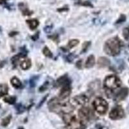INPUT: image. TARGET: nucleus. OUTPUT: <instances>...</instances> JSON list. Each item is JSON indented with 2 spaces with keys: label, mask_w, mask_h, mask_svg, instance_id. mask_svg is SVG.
I'll return each instance as SVG.
<instances>
[{
  "label": "nucleus",
  "mask_w": 129,
  "mask_h": 129,
  "mask_svg": "<svg viewBox=\"0 0 129 129\" xmlns=\"http://www.w3.org/2000/svg\"><path fill=\"white\" fill-rule=\"evenodd\" d=\"M39 35H40V32H36V33L35 34V35L32 36L31 37V38H32V40L36 41V40H37L39 38Z\"/></svg>",
  "instance_id": "obj_38"
},
{
  "label": "nucleus",
  "mask_w": 129,
  "mask_h": 129,
  "mask_svg": "<svg viewBox=\"0 0 129 129\" xmlns=\"http://www.w3.org/2000/svg\"><path fill=\"white\" fill-rule=\"evenodd\" d=\"M78 115L81 120L85 121V123L90 120L93 117V114L90 109L88 107H83L79 110Z\"/></svg>",
  "instance_id": "obj_7"
},
{
  "label": "nucleus",
  "mask_w": 129,
  "mask_h": 129,
  "mask_svg": "<svg viewBox=\"0 0 129 129\" xmlns=\"http://www.w3.org/2000/svg\"><path fill=\"white\" fill-rule=\"evenodd\" d=\"M7 0H0V5L7 4Z\"/></svg>",
  "instance_id": "obj_40"
},
{
  "label": "nucleus",
  "mask_w": 129,
  "mask_h": 129,
  "mask_svg": "<svg viewBox=\"0 0 129 129\" xmlns=\"http://www.w3.org/2000/svg\"><path fill=\"white\" fill-rule=\"evenodd\" d=\"M91 42L90 41H86L83 44V48H82V51H81V53L85 52L87 51L88 48L89 47V46L90 45Z\"/></svg>",
  "instance_id": "obj_30"
},
{
  "label": "nucleus",
  "mask_w": 129,
  "mask_h": 129,
  "mask_svg": "<svg viewBox=\"0 0 129 129\" xmlns=\"http://www.w3.org/2000/svg\"><path fill=\"white\" fill-rule=\"evenodd\" d=\"M62 88L60 91V93L59 94V99L60 100H65L71 94V82L66 83L63 86H62Z\"/></svg>",
  "instance_id": "obj_8"
},
{
  "label": "nucleus",
  "mask_w": 129,
  "mask_h": 129,
  "mask_svg": "<svg viewBox=\"0 0 129 129\" xmlns=\"http://www.w3.org/2000/svg\"><path fill=\"white\" fill-rule=\"evenodd\" d=\"M26 54L23 52H21L19 53V54H18L14 56L13 57L11 58V62H12V64H13L14 68L16 67L17 64H18V62L19 61V59H20L21 57H26Z\"/></svg>",
  "instance_id": "obj_15"
},
{
  "label": "nucleus",
  "mask_w": 129,
  "mask_h": 129,
  "mask_svg": "<svg viewBox=\"0 0 129 129\" xmlns=\"http://www.w3.org/2000/svg\"><path fill=\"white\" fill-rule=\"evenodd\" d=\"M76 67L78 69H81V68H82V60L80 59V60L76 62Z\"/></svg>",
  "instance_id": "obj_37"
},
{
  "label": "nucleus",
  "mask_w": 129,
  "mask_h": 129,
  "mask_svg": "<svg viewBox=\"0 0 129 129\" xmlns=\"http://www.w3.org/2000/svg\"><path fill=\"white\" fill-rule=\"evenodd\" d=\"M15 109L17 111V114H22L25 110V107L21 103H18L15 106Z\"/></svg>",
  "instance_id": "obj_23"
},
{
  "label": "nucleus",
  "mask_w": 129,
  "mask_h": 129,
  "mask_svg": "<svg viewBox=\"0 0 129 129\" xmlns=\"http://www.w3.org/2000/svg\"><path fill=\"white\" fill-rule=\"evenodd\" d=\"M76 4L78 5H80V6L87 7H90V8L94 7V5L92 4V3H90V2H88V1H83V0H78V2L76 3Z\"/></svg>",
  "instance_id": "obj_20"
},
{
  "label": "nucleus",
  "mask_w": 129,
  "mask_h": 129,
  "mask_svg": "<svg viewBox=\"0 0 129 129\" xmlns=\"http://www.w3.org/2000/svg\"><path fill=\"white\" fill-rule=\"evenodd\" d=\"M125 111L120 105L114 107L109 113V118L112 120H119L125 117Z\"/></svg>",
  "instance_id": "obj_6"
},
{
  "label": "nucleus",
  "mask_w": 129,
  "mask_h": 129,
  "mask_svg": "<svg viewBox=\"0 0 129 129\" xmlns=\"http://www.w3.org/2000/svg\"><path fill=\"white\" fill-rule=\"evenodd\" d=\"M69 10V6H67V5H65V6H64L63 7L57 9V11H58V12H67V11H68Z\"/></svg>",
  "instance_id": "obj_35"
},
{
  "label": "nucleus",
  "mask_w": 129,
  "mask_h": 129,
  "mask_svg": "<svg viewBox=\"0 0 129 129\" xmlns=\"http://www.w3.org/2000/svg\"><path fill=\"white\" fill-rule=\"evenodd\" d=\"M95 129H110L109 127L105 125L104 123H98L95 125Z\"/></svg>",
  "instance_id": "obj_29"
},
{
  "label": "nucleus",
  "mask_w": 129,
  "mask_h": 129,
  "mask_svg": "<svg viewBox=\"0 0 129 129\" xmlns=\"http://www.w3.org/2000/svg\"><path fill=\"white\" fill-rule=\"evenodd\" d=\"M43 54L46 56V57H52V53L51 52V51L50 50V49L48 48L47 47H45L43 49Z\"/></svg>",
  "instance_id": "obj_25"
},
{
  "label": "nucleus",
  "mask_w": 129,
  "mask_h": 129,
  "mask_svg": "<svg viewBox=\"0 0 129 129\" xmlns=\"http://www.w3.org/2000/svg\"><path fill=\"white\" fill-rule=\"evenodd\" d=\"M63 119L66 124V129H86V123L76 116L70 114L63 116Z\"/></svg>",
  "instance_id": "obj_3"
},
{
  "label": "nucleus",
  "mask_w": 129,
  "mask_h": 129,
  "mask_svg": "<svg viewBox=\"0 0 129 129\" xmlns=\"http://www.w3.org/2000/svg\"><path fill=\"white\" fill-rule=\"evenodd\" d=\"M72 100H73V101L76 104L83 106L88 103V101H89V99H88V98L86 95L80 94V95H78L76 96H75L72 99Z\"/></svg>",
  "instance_id": "obj_9"
},
{
  "label": "nucleus",
  "mask_w": 129,
  "mask_h": 129,
  "mask_svg": "<svg viewBox=\"0 0 129 129\" xmlns=\"http://www.w3.org/2000/svg\"><path fill=\"white\" fill-rule=\"evenodd\" d=\"M125 21H126V16L124 14H121L120 16V17L118 18V19L116 21V24H121L122 23L125 22Z\"/></svg>",
  "instance_id": "obj_31"
},
{
  "label": "nucleus",
  "mask_w": 129,
  "mask_h": 129,
  "mask_svg": "<svg viewBox=\"0 0 129 129\" xmlns=\"http://www.w3.org/2000/svg\"><path fill=\"white\" fill-rule=\"evenodd\" d=\"M88 87H89L90 91L92 92L95 93L98 92L100 90V81H99L98 79L90 83Z\"/></svg>",
  "instance_id": "obj_12"
},
{
  "label": "nucleus",
  "mask_w": 129,
  "mask_h": 129,
  "mask_svg": "<svg viewBox=\"0 0 129 129\" xmlns=\"http://www.w3.org/2000/svg\"><path fill=\"white\" fill-rule=\"evenodd\" d=\"M3 101L5 103H7L10 105H14L16 101V98L15 96H7L5 98Z\"/></svg>",
  "instance_id": "obj_22"
},
{
  "label": "nucleus",
  "mask_w": 129,
  "mask_h": 129,
  "mask_svg": "<svg viewBox=\"0 0 129 129\" xmlns=\"http://www.w3.org/2000/svg\"><path fill=\"white\" fill-rule=\"evenodd\" d=\"M123 36L126 41H129V26L123 29Z\"/></svg>",
  "instance_id": "obj_28"
},
{
  "label": "nucleus",
  "mask_w": 129,
  "mask_h": 129,
  "mask_svg": "<svg viewBox=\"0 0 129 129\" xmlns=\"http://www.w3.org/2000/svg\"><path fill=\"white\" fill-rule=\"evenodd\" d=\"M98 64L100 68L107 67L110 64V61L105 57H100L98 60Z\"/></svg>",
  "instance_id": "obj_14"
},
{
  "label": "nucleus",
  "mask_w": 129,
  "mask_h": 129,
  "mask_svg": "<svg viewBox=\"0 0 129 129\" xmlns=\"http://www.w3.org/2000/svg\"><path fill=\"white\" fill-rule=\"evenodd\" d=\"M26 23L28 25V27L30 30L36 29L39 25V21L36 19H27L26 20Z\"/></svg>",
  "instance_id": "obj_17"
},
{
  "label": "nucleus",
  "mask_w": 129,
  "mask_h": 129,
  "mask_svg": "<svg viewBox=\"0 0 129 129\" xmlns=\"http://www.w3.org/2000/svg\"><path fill=\"white\" fill-rule=\"evenodd\" d=\"M18 32H10V34H9V36L12 37V36H14L17 35V34H18Z\"/></svg>",
  "instance_id": "obj_39"
},
{
  "label": "nucleus",
  "mask_w": 129,
  "mask_h": 129,
  "mask_svg": "<svg viewBox=\"0 0 129 129\" xmlns=\"http://www.w3.org/2000/svg\"><path fill=\"white\" fill-rule=\"evenodd\" d=\"M48 94H47V95H45V96L43 97V98L42 99H41V101H40V103H39L38 105V107H37V109H40V107H41V106L43 105V103H45V101L46 100H47V98H48Z\"/></svg>",
  "instance_id": "obj_33"
},
{
  "label": "nucleus",
  "mask_w": 129,
  "mask_h": 129,
  "mask_svg": "<svg viewBox=\"0 0 129 129\" xmlns=\"http://www.w3.org/2000/svg\"><path fill=\"white\" fill-rule=\"evenodd\" d=\"M123 43L117 36L109 39L104 45V51L110 56H117L120 53Z\"/></svg>",
  "instance_id": "obj_2"
},
{
  "label": "nucleus",
  "mask_w": 129,
  "mask_h": 129,
  "mask_svg": "<svg viewBox=\"0 0 129 129\" xmlns=\"http://www.w3.org/2000/svg\"><path fill=\"white\" fill-rule=\"evenodd\" d=\"M69 82H71V80L69 79L67 75L65 74L63 75V76L60 77L59 79H57V80L56 81V85L57 87H60V86H63L64 85Z\"/></svg>",
  "instance_id": "obj_13"
},
{
  "label": "nucleus",
  "mask_w": 129,
  "mask_h": 129,
  "mask_svg": "<svg viewBox=\"0 0 129 129\" xmlns=\"http://www.w3.org/2000/svg\"><path fill=\"white\" fill-rule=\"evenodd\" d=\"M11 119H12V115L10 114L2 119L1 125L2 126H3V127H6V126H7L10 124V121H11Z\"/></svg>",
  "instance_id": "obj_21"
},
{
  "label": "nucleus",
  "mask_w": 129,
  "mask_h": 129,
  "mask_svg": "<svg viewBox=\"0 0 129 129\" xmlns=\"http://www.w3.org/2000/svg\"><path fill=\"white\" fill-rule=\"evenodd\" d=\"M92 105L94 110L100 115H105L109 109V104L105 99L102 98H96L93 101Z\"/></svg>",
  "instance_id": "obj_5"
},
{
  "label": "nucleus",
  "mask_w": 129,
  "mask_h": 129,
  "mask_svg": "<svg viewBox=\"0 0 129 129\" xmlns=\"http://www.w3.org/2000/svg\"><path fill=\"white\" fill-rule=\"evenodd\" d=\"M18 129H25V128H24L23 127H22V126H19Z\"/></svg>",
  "instance_id": "obj_43"
},
{
  "label": "nucleus",
  "mask_w": 129,
  "mask_h": 129,
  "mask_svg": "<svg viewBox=\"0 0 129 129\" xmlns=\"http://www.w3.org/2000/svg\"><path fill=\"white\" fill-rule=\"evenodd\" d=\"M95 64V57L94 55H90L88 57L87 61L85 62V67L87 69H90V68L93 67Z\"/></svg>",
  "instance_id": "obj_16"
},
{
  "label": "nucleus",
  "mask_w": 129,
  "mask_h": 129,
  "mask_svg": "<svg viewBox=\"0 0 129 129\" xmlns=\"http://www.w3.org/2000/svg\"><path fill=\"white\" fill-rule=\"evenodd\" d=\"M79 41L78 40H72L69 41L68 43V48H72L73 47H76L79 44Z\"/></svg>",
  "instance_id": "obj_26"
},
{
  "label": "nucleus",
  "mask_w": 129,
  "mask_h": 129,
  "mask_svg": "<svg viewBox=\"0 0 129 129\" xmlns=\"http://www.w3.org/2000/svg\"><path fill=\"white\" fill-rule=\"evenodd\" d=\"M52 28H53L52 25H47V26H45V28H44L45 32L47 33V34H49V33L51 32L52 30Z\"/></svg>",
  "instance_id": "obj_34"
},
{
  "label": "nucleus",
  "mask_w": 129,
  "mask_h": 129,
  "mask_svg": "<svg viewBox=\"0 0 129 129\" xmlns=\"http://www.w3.org/2000/svg\"><path fill=\"white\" fill-rule=\"evenodd\" d=\"M3 66V63H0V67H2Z\"/></svg>",
  "instance_id": "obj_42"
},
{
  "label": "nucleus",
  "mask_w": 129,
  "mask_h": 129,
  "mask_svg": "<svg viewBox=\"0 0 129 129\" xmlns=\"http://www.w3.org/2000/svg\"><path fill=\"white\" fill-rule=\"evenodd\" d=\"M31 61L30 59H26L25 60L22 61V62L20 63V67L21 68L24 70V71H26L30 68L31 67Z\"/></svg>",
  "instance_id": "obj_18"
},
{
  "label": "nucleus",
  "mask_w": 129,
  "mask_h": 129,
  "mask_svg": "<svg viewBox=\"0 0 129 129\" xmlns=\"http://www.w3.org/2000/svg\"><path fill=\"white\" fill-rule=\"evenodd\" d=\"M18 8H19V10H21V12H22V14L23 16H31V15L33 14V11L32 10H30L28 9V7L26 5L25 3H22V2H21L18 4Z\"/></svg>",
  "instance_id": "obj_11"
},
{
  "label": "nucleus",
  "mask_w": 129,
  "mask_h": 129,
  "mask_svg": "<svg viewBox=\"0 0 129 129\" xmlns=\"http://www.w3.org/2000/svg\"><path fill=\"white\" fill-rule=\"evenodd\" d=\"M10 83L12 86L16 88H19L22 86V83L21 82V81L17 77H13L10 80Z\"/></svg>",
  "instance_id": "obj_19"
},
{
  "label": "nucleus",
  "mask_w": 129,
  "mask_h": 129,
  "mask_svg": "<svg viewBox=\"0 0 129 129\" xmlns=\"http://www.w3.org/2000/svg\"><path fill=\"white\" fill-rule=\"evenodd\" d=\"M128 94V89L127 88H123L115 95L114 100L116 101H121L125 100Z\"/></svg>",
  "instance_id": "obj_10"
},
{
  "label": "nucleus",
  "mask_w": 129,
  "mask_h": 129,
  "mask_svg": "<svg viewBox=\"0 0 129 129\" xmlns=\"http://www.w3.org/2000/svg\"><path fill=\"white\" fill-rule=\"evenodd\" d=\"M49 84H50L49 81H46L43 84L41 87H40V88H39V91H40V92H43L45 91L48 88Z\"/></svg>",
  "instance_id": "obj_27"
},
{
  "label": "nucleus",
  "mask_w": 129,
  "mask_h": 129,
  "mask_svg": "<svg viewBox=\"0 0 129 129\" xmlns=\"http://www.w3.org/2000/svg\"><path fill=\"white\" fill-rule=\"evenodd\" d=\"M121 85L120 79L115 75L107 76L104 80V88L106 91L112 92L113 90L119 88Z\"/></svg>",
  "instance_id": "obj_4"
},
{
  "label": "nucleus",
  "mask_w": 129,
  "mask_h": 129,
  "mask_svg": "<svg viewBox=\"0 0 129 129\" xmlns=\"http://www.w3.org/2000/svg\"><path fill=\"white\" fill-rule=\"evenodd\" d=\"M48 38L51 39V40H54V41H58L59 36H58V35H57V34H54V35L49 36H48Z\"/></svg>",
  "instance_id": "obj_36"
},
{
  "label": "nucleus",
  "mask_w": 129,
  "mask_h": 129,
  "mask_svg": "<svg viewBox=\"0 0 129 129\" xmlns=\"http://www.w3.org/2000/svg\"><path fill=\"white\" fill-rule=\"evenodd\" d=\"M48 109L50 112H55L62 116L71 114L74 110V107L69 102H61L59 99L52 98L48 102Z\"/></svg>",
  "instance_id": "obj_1"
},
{
  "label": "nucleus",
  "mask_w": 129,
  "mask_h": 129,
  "mask_svg": "<svg viewBox=\"0 0 129 129\" xmlns=\"http://www.w3.org/2000/svg\"><path fill=\"white\" fill-rule=\"evenodd\" d=\"M76 57H77V56H76L74 54H69L67 56L66 59L68 62H70V63H71V62H72V61H73L74 59L76 58Z\"/></svg>",
  "instance_id": "obj_32"
},
{
  "label": "nucleus",
  "mask_w": 129,
  "mask_h": 129,
  "mask_svg": "<svg viewBox=\"0 0 129 129\" xmlns=\"http://www.w3.org/2000/svg\"><path fill=\"white\" fill-rule=\"evenodd\" d=\"M5 95V94L3 92H2V91L0 90V98H2V97H3V95Z\"/></svg>",
  "instance_id": "obj_41"
},
{
  "label": "nucleus",
  "mask_w": 129,
  "mask_h": 129,
  "mask_svg": "<svg viewBox=\"0 0 129 129\" xmlns=\"http://www.w3.org/2000/svg\"><path fill=\"white\" fill-rule=\"evenodd\" d=\"M39 76H33L32 77H31L30 79L29 80V84H30V87L33 88L36 86V82L38 79Z\"/></svg>",
  "instance_id": "obj_24"
}]
</instances>
